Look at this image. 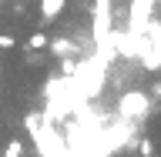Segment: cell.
Here are the masks:
<instances>
[{
  "label": "cell",
  "instance_id": "1",
  "mask_svg": "<svg viewBox=\"0 0 161 157\" xmlns=\"http://www.w3.org/2000/svg\"><path fill=\"white\" fill-rule=\"evenodd\" d=\"M151 107H154V100H151V94H144V90H124L118 97V117L131 120V124L148 120Z\"/></svg>",
  "mask_w": 161,
  "mask_h": 157
},
{
  "label": "cell",
  "instance_id": "2",
  "mask_svg": "<svg viewBox=\"0 0 161 157\" xmlns=\"http://www.w3.org/2000/svg\"><path fill=\"white\" fill-rule=\"evenodd\" d=\"M47 47H50V54L60 57V60H64V57H84V50H87L84 44H77L74 37H60V34L47 40Z\"/></svg>",
  "mask_w": 161,
  "mask_h": 157
},
{
  "label": "cell",
  "instance_id": "3",
  "mask_svg": "<svg viewBox=\"0 0 161 157\" xmlns=\"http://www.w3.org/2000/svg\"><path fill=\"white\" fill-rule=\"evenodd\" d=\"M67 7V0H40V24H50L54 17H60Z\"/></svg>",
  "mask_w": 161,
  "mask_h": 157
},
{
  "label": "cell",
  "instance_id": "4",
  "mask_svg": "<svg viewBox=\"0 0 161 157\" xmlns=\"http://www.w3.org/2000/svg\"><path fill=\"white\" fill-rule=\"evenodd\" d=\"M47 34H30V37H27V50H44V47H47Z\"/></svg>",
  "mask_w": 161,
  "mask_h": 157
},
{
  "label": "cell",
  "instance_id": "5",
  "mask_svg": "<svg viewBox=\"0 0 161 157\" xmlns=\"http://www.w3.org/2000/svg\"><path fill=\"white\" fill-rule=\"evenodd\" d=\"M3 157H24V144H20V140H7Z\"/></svg>",
  "mask_w": 161,
  "mask_h": 157
},
{
  "label": "cell",
  "instance_id": "6",
  "mask_svg": "<svg viewBox=\"0 0 161 157\" xmlns=\"http://www.w3.org/2000/svg\"><path fill=\"white\" fill-rule=\"evenodd\" d=\"M138 150H141L138 157H154V144H151L148 137H141V140H138Z\"/></svg>",
  "mask_w": 161,
  "mask_h": 157
},
{
  "label": "cell",
  "instance_id": "7",
  "mask_svg": "<svg viewBox=\"0 0 161 157\" xmlns=\"http://www.w3.org/2000/svg\"><path fill=\"white\" fill-rule=\"evenodd\" d=\"M14 47V37H10V34H0V50H10Z\"/></svg>",
  "mask_w": 161,
  "mask_h": 157
},
{
  "label": "cell",
  "instance_id": "8",
  "mask_svg": "<svg viewBox=\"0 0 161 157\" xmlns=\"http://www.w3.org/2000/svg\"><path fill=\"white\" fill-rule=\"evenodd\" d=\"M151 100H161V80H158V84H151Z\"/></svg>",
  "mask_w": 161,
  "mask_h": 157
},
{
  "label": "cell",
  "instance_id": "9",
  "mask_svg": "<svg viewBox=\"0 0 161 157\" xmlns=\"http://www.w3.org/2000/svg\"><path fill=\"white\" fill-rule=\"evenodd\" d=\"M131 157H138V154H131Z\"/></svg>",
  "mask_w": 161,
  "mask_h": 157
}]
</instances>
